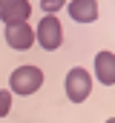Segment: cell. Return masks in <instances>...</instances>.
Returning a JSON list of instances; mask_svg holds the SVG:
<instances>
[{
  "label": "cell",
  "instance_id": "9c48e42d",
  "mask_svg": "<svg viewBox=\"0 0 115 123\" xmlns=\"http://www.w3.org/2000/svg\"><path fill=\"white\" fill-rule=\"evenodd\" d=\"M63 3H66V0H40V9H43L46 14H55V12L63 9Z\"/></svg>",
  "mask_w": 115,
  "mask_h": 123
},
{
  "label": "cell",
  "instance_id": "8992f818",
  "mask_svg": "<svg viewBox=\"0 0 115 123\" xmlns=\"http://www.w3.org/2000/svg\"><path fill=\"white\" fill-rule=\"evenodd\" d=\"M69 17L75 23H95L98 20V0H72Z\"/></svg>",
  "mask_w": 115,
  "mask_h": 123
},
{
  "label": "cell",
  "instance_id": "3957f363",
  "mask_svg": "<svg viewBox=\"0 0 115 123\" xmlns=\"http://www.w3.org/2000/svg\"><path fill=\"white\" fill-rule=\"evenodd\" d=\"M35 37H37V43H40L46 52L60 49V43H63V29H60V20H58L55 14H46V17L37 23Z\"/></svg>",
  "mask_w": 115,
  "mask_h": 123
},
{
  "label": "cell",
  "instance_id": "5b68a950",
  "mask_svg": "<svg viewBox=\"0 0 115 123\" xmlns=\"http://www.w3.org/2000/svg\"><path fill=\"white\" fill-rule=\"evenodd\" d=\"M32 14V3L29 0H9L6 6H0V20L3 23H23Z\"/></svg>",
  "mask_w": 115,
  "mask_h": 123
},
{
  "label": "cell",
  "instance_id": "52a82bcc",
  "mask_svg": "<svg viewBox=\"0 0 115 123\" xmlns=\"http://www.w3.org/2000/svg\"><path fill=\"white\" fill-rule=\"evenodd\" d=\"M95 74L104 86L115 83V55L112 52H98L95 55Z\"/></svg>",
  "mask_w": 115,
  "mask_h": 123
},
{
  "label": "cell",
  "instance_id": "277c9868",
  "mask_svg": "<svg viewBox=\"0 0 115 123\" xmlns=\"http://www.w3.org/2000/svg\"><path fill=\"white\" fill-rule=\"evenodd\" d=\"M6 43L12 49H17V52H26L35 43V29L29 26L26 20L23 23H6Z\"/></svg>",
  "mask_w": 115,
  "mask_h": 123
},
{
  "label": "cell",
  "instance_id": "7a4b0ae2",
  "mask_svg": "<svg viewBox=\"0 0 115 123\" xmlns=\"http://www.w3.org/2000/svg\"><path fill=\"white\" fill-rule=\"evenodd\" d=\"M63 89H66V97H69L72 103H84L86 97H89V92H92V77H89V72L81 69V66L69 69Z\"/></svg>",
  "mask_w": 115,
  "mask_h": 123
},
{
  "label": "cell",
  "instance_id": "ba28073f",
  "mask_svg": "<svg viewBox=\"0 0 115 123\" xmlns=\"http://www.w3.org/2000/svg\"><path fill=\"white\" fill-rule=\"evenodd\" d=\"M9 112H12V92L0 89V117H6Z\"/></svg>",
  "mask_w": 115,
  "mask_h": 123
},
{
  "label": "cell",
  "instance_id": "6da1fadb",
  "mask_svg": "<svg viewBox=\"0 0 115 123\" xmlns=\"http://www.w3.org/2000/svg\"><path fill=\"white\" fill-rule=\"evenodd\" d=\"M43 86V69L37 66H17L9 77V92L20 94V97H29Z\"/></svg>",
  "mask_w": 115,
  "mask_h": 123
}]
</instances>
